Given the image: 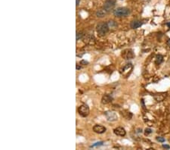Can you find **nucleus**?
I'll return each instance as SVG.
<instances>
[{"instance_id":"obj_19","label":"nucleus","mask_w":170,"mask_h":150,"mask_svg":"<svg viewBox=\"0 0 170 150\" xmlns=\"http://www.w3.org/2000/svg\"><path fill=\"white\" fill-rule=\"evenodd\" d=\"M163 147L165 148V149H170V146H168V145H163Z\"/></svg>"},{"instance_id":"obj_13","label":"nucleus","mask_w":170,"mask_h":150,"mask_svg":"<svg viewBox=\"0 0 170 150\" xmlns=\"http://www.w3.org/2000/svg\"><path fill=\"white\" fill-rule=\"evenodd\" d=\"M107 24H108L109 27H110V28H117V23H116L115 22H114V21H110V22H108Z\"/></svg>"},{"instance_id":"obj_16","label":"nucleus","mask_w":170,"mask_h":150,"mask_svg":"<svg viewBox=\"0 0 170 150\" xmlns=\"http://www.w3.org/2000/svg\"><path fill=\"white\" fill-rule=\"evenodd\" d=\"M156 140L160 142V143H164L165 142V139L162 136H156Z\"/></svg>"},{"instance_id":"obj_7","label":"nucleus","mask_w":170,"mask_h":150,"mask_svg":"<svg viewBox=\"0 0 170 150\" xmlns=\"http://www.w3.org/2000/svg\"><path fill=\"white\" fill-rule=\"evenodd\" d=\"M114 133H115L117 136H124L126 134V131L123 128H121V127H119V128H115L114 130Z\"/></svg>"},{"instance_id":"obj_18","label":"nucleus","mask_w":170,"mask_h":150,"mask_svg":"<svg viewBox=\"0 0 170 150\" xmlns=\"http://www.w3.org/2000/svg\"><path fill=\"white\" fill-rule=\"evenodd\" d=\"M87 64H89V62H88V61H84V60H83V61H80V65H87Z\"/></svg>"},{"instance_id":"obj_3","label":"nucleus","mask_w":170,"mask_h":150,"mask_svg":"<svg viewBox=\"0 0 170 150\" xmlns=\"http://www.w3.org/2000/svg\"><path fill=\"white\" fill-rule=\"evenodd\" d=\"M78 112H79V115H81L83 118H86L89 115L90 110H89V108L87 105L83 104V105H81L78 108Z\"/></svg>"},{"instance_id":"obj_14","label":"nucleus","mask_w":170,"mask_h":150,"mask_svg":"<svg viewBox=\"0 0 170 150\" xmlns=\"http://www.w3.org/2000/svg\"><path fill=\"white\" fill-rule=\"evenodd\" d=\"M76 40H79L80 39L83 38L84 34H83V32H77L76 33Z\"/></svg>"},{"instance_id":"obj_1","label":"nucleus","mask_w":170,"mask_h":150,"mask_svg":"<svg viewBox=\"0 0 170 150\" xmlns=\"http://www.w3.org/2000/svg\"><path fill=\"white\" fill-rule=\"evenodd\" d=\"M96 29H97V32L99 34V35L101 36V37H103V36L106 35L107 34V32L110 30V27H109V25L107 23L101 22L98 24Z\"/></svg>"},{"instance_id":"obj_22","label":"nucleus","mask_w":170,"mask_h":150,"mask_svg":"<svg viewBox=\"0 0 170 150\" xmlns=\"http://www.w3.org/2000/svg\"><path fill=\"white\" fill-rule=\"evenodd\" d=\"M166 25H167L168 27H169V28H170V22H168V23H167V24H166Z\"/></svg>"},{"instance_id":"obj_2","label":"nucleus","mask_w":170,"mask_h":150,"mask_svg":"<svg viewBox=\"0 0 170 150\" xmlns=\"http://www.w3.org/2000/svg\"><path fill=\"white\" fill-rule=\"evenodd\" d=\"M130 14V10L127 8L120 7L116 9L114 11V14L116 17L122 18V17H126Z\"/></svg>"},{"instance_id":"obj_4","label":"nucleus","mask_w":170,"mask_h":150,"mask_svg":"<svg viewBox=\"0 0 170 150\" xmlns=\"http://www.w3.org/2000/svg\"><path fill=\"white\" fill-rule=\"evenodd\" d=\"M116 6V1L115 0H106L104 5V9L107 11H110L114 9V8Z\"/></svg>"},{"instance_id":"obj_21","label":"nucleus","mask_w":170,"mask_h":150,"mask_svg":"<svg viewBox=\"0 0 170 150\" xmlns=\"http://www.w3.org/2000/svg\"><path fill=\"white\" fill-rule=\"evenodd\" d=\"M167 45H169V46L170 47V39H169V40H168V41H167Z\"/></svg>"},{"instance_id":"obj_12","label":"nucleus","mask_w":170,"mask_h":150,"mask_svg":"<svg viewBox=\"0 0 170 150\" xmlns=\"http://www.w3.org/2000/svg\"><path fill=\"white\" fill-rule=\"evenodd\" d=\"M163 57L161 55H157L156 57V64L160 65L163 62Z\"/></svg>"},{"instance_id":"obj_10","label":"nucleus","mask_w":170,"mask_h":150,"mask_svg":"<svg viewBox=\"0 0 170 150\" xmlns=\"http://www.w3.org/2000/svg\"><path fill=\"white\" fill-rule=\"evenodd\" d=\"M107 13H108V11H107L105 9H100V10L96 11L95 14L98 18H104L107 15Z\"/></svg>"},{"instance_id":"obj_15","label":"nucleus","mask_w":170,"mask_h":150,"mask_svg":"<svg viewBox=\"0 0 170 150\" xmlns=\"http://www.w3.org/2000/svg\"><path fill=\"white\" fill-rule=\"evenodd\" d=\"M101 145H103V142H97V143H95V144H93L91 147H95V146H101Z\"/></svg>"},{"instance_id":"obj_17","label":"nucleus","mask_w":170,"mask_h":150,"mask_svg":"<svg viewBox=\"0 0 170 150\" xmlns=\"http://www.w3.org/2000/svg\"><path fill=\"white\" fill-rule=\"evenodd\" d=\"M152 133V130L150 128H147L146 130H145V134L146 135H148L149 133Z\"/></svg>"},{"instance_id":"obj_9","label":"nucleus","mask_w":170,"mask_h":150,"mask_svg":"<svg viewBox=\"0 0 170 150\" xmlns=\"http://www.w3.org/2000/svg\"><path fill=\"white\" fill-rule=\"evenodd\" d=\"M142 24H143V23L140 22V21H133V22L131 23L130 26H131V28L137 29V28H139L140 27H141Z\"/></svg>"},{"instance_id":"obj_6","label":"nucleus","mask_w":170,"mask_h":150,"mask_svg":"<svg viewBox=\"0 0 170 150\" xmlns=\"http://www.w3.org/2000/svg\"><path fill=\"white\" fill-rule=\"evenodd\" d=\"M107 129H106L105 127L102 126V125L100 124H95L94 127H93V131L96 133H99V134H101V133H105Z\"/></svg>"},{"instance_id":"obj_8","label":"nucleus","mask_w":170,"mask_h":150,"mask_svg":"<svg viewBox=\"0 0 170 150\" xmlns=\"http://www.w3.org/2000/svg\"><path fill=\"white\" fill-rule=\"evenodd\" d=\"M112 100V97H111L110 95H108V94H106V95H104V97H102V99H101V102H102L103 104H108L110 103Z\"/></svg>"},{"instance_id":"obj_5","label":"nucleus","mask_w":170,"mask_h":150,"mask_svg":"<svg viewBox=\"0 0 170 150\" xmlns=\"http://www.w3.org/2000/svg\"><path fill=\"white\" fill-rule=\"evenodd\" d=\"M105 116L109 121H115V120H117V118H118L117 113L114 112H106Z\"/></svg>"},{"instance_id":"obj_20","label":"nucleus","mask_w":170,"mask_h":150,"mask_svg":"<svg viewBox=\"0 0 170 150\" xmlns=\"http://www.w3.org/2000/svg\"><path fill=\"white\" fill-rule=\"evenodd\" d=\"M80 0H76V6H78L79 5Z\"/></svg>"},{"instance_id":"obj_11","label":"nucleus","mask_w":170,"mask_h":150,"mask_svg":"<svg viewBox=\"0 0 170 150\" xmlns=\"http://www.w3.org/2000/svg\"><path fill=\"white\" fill-rule=\"evenodd\" d=\"M91 40H94V41H95V38H94V37H93V36L88 35L87 37H86V42L87 43H89V44L94 43H92V42H91Z\"/></svg>"},{"instance_id":"obj_23","label":"nucleus","mask_w":170,"mask_h":150,"mask_svg":"<svg viewBox=\"0 0 170 150\" xmlns=\"http://www.w3.org/2000/svg\"><path fill=\"white\" fill-rule=\"evenodd\" d=\"M80 68H81V67H79V66H76V69H80Z\"/></svg>"}]
</instances>
